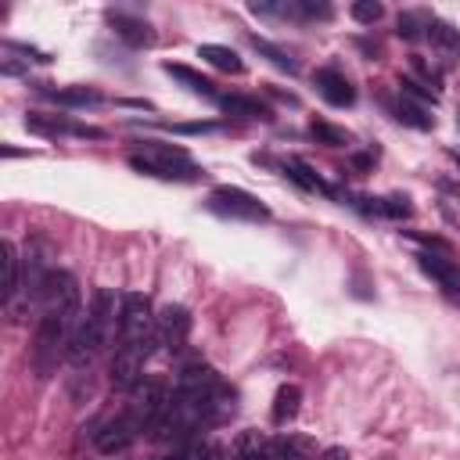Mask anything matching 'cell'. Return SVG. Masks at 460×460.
Segmentation results:
<instances>
[{
    "label": "cell",
    "instance_id": "obj_14",
    "mask_svg": "<svg viewBox=\"0 0 460 460\" xmlns=\"http://www.w3.org/2000/svg\"><path fill=\"white\" fill-rule=\"evenodd\" d=\"M47 101H54V104H61V108H97L104 97L97 93V90H90V86H50V83H40L36 86Z\"/></svg>",
    "mask_w": 460,
    "mask_h": 460
},
{
    "label": "cell",
    "instance_id": "obj_2",
    "mask_svg": "<svg viewBox=\"0 0 460 460\" xmlns=\"http://www.w3.org/2000/svg\"><path fill=\"white\" fill-rule=\"evenodd\" d=\"M129 165L144 176L155 180H172V183H194L201 180V165L190 162V155L176 144H162V140H144L137 151H129Z\"/></svg>",
    "mask_w": 460,
    "mask_h": 460
},
{
    "label": "cell",
    "instance_id": "obj_9",
    "mask_svg": "<svg viewBox=\"0 0 460 460\" xmlns=\"http://www.w3.org/2000/svg\"><path fill=\"white\" fill-rule=\"evenodd\" d=\"M140 435H144V431H140V424L133 420V413H129V410H122L115 420H108V424L97 431V449L111 456V453L129 449V446H133Z\"/></svg>",
    "mask_w": 460,
    "mask_h": 460
},
{
    "label": "cell",
    "instance_id": "obj_33",
    "mask_svg": "<svg viewBox=\"0 0 460 460\" xmlns=\"http://www.w3.org/2000/svg\"><path fill=\"white\" fill-rule=\"evenodd\" d=\"M323 456H327V460H349V453H341V449H327Z\"/></svg>",
    "mask_w": 460,
    "mask_h": 460
},
{
    "label": "cell",
    "instance_id": "obj_22",
    "mask_svg": "<svg viewBox=\"0 0 460 460\" xmlns=\"http://www.w3.org/2000/svg\"><path fill=\"white\" fill-rule=\"evenodd\" d=\"M284 172H288V176H291L298 187H305V190H316V194H334V187H327V183H323V180L313 172V165H309V162H302V158H295V155H291V158H284Z\"/></svg>",
    "mask_w": 460,
    "mask_h": 460
},
{
    "label": "cell",
    "instance_id": "obj_17",
    "mask_svg": "<svg viewBox=\"0 0 460 460\" xmlns=\"http://www.w3.org/2000/svg\"><path fill=\"white\" fill-rule=\"evenodd\" d=\"M298 402H302V388H298V385H280L277 395H273V406H270V420H273L277 428H284L288 420H295Z\"/></svg>",
    "mask_w": 460,
    "mask_h": 460
},
{
    "label": "cell",
    "instance_id": "obj_32",
    "mask_svg": "<svg viewBox=\"0 0 460 460\" xmlns=\"http://www.w3.org/2000/svg\"><path fill=\"white\" fill-rule=\"evenodd\" d=\"M352 165H356V169H370V155H356Z\"/></svg>",
    "mask_w": 460,
    "mask_h": 460
},
{
    "label": "cell",
    "instance_id": "obj_29",
    "mask_svg": "<svg viewBox=\"0 0 460 460\" xmlns=\"http://www.w3.org/2000/svg\"><path fill=\"white\" fill-rule=\"evenodd\" d=\"M295 18H320V22H327L331 18V4H323V0H295Z\"/></svg>",
    "mask_w": 460,
    "mask_h": 460
},
{
    "label": "cell",
    "instance_id": "obj_23",
    "mask_svg": "<svg viewBox=\"0 0 460 460\" xmlns=\"http://www.w3.org/2000/svg\"><path fill=\"white\" fill-rule=\"evenodd\" d=\"M431 18H435V14H428V11H402V14H399V29H395V32H399L406 43H417V40H424V36H428Z\"/></svg>",
    "mask_w": 460,
    "mask_h": 460
},
{
    "label": "cell",
    "instance_id": "obj_28",
    "mask_svg": "<svg viewBox=\"0 0 460 460\" xmlns=\"http://www.w3.org/2000/svg\"><path fill=\"white\" fill-rule=\"evenodd\" d=\"M349 14L359 22V25H374V22H381V14H385V7L377 4V0H356L352 7H349Z\"/></svg>",
    "mask_w": 460,
    "mask_h": 460
},
{
    "label": "cell",
    "instance_id": "obj_13",
    "mask_svg": "<svg viewBox=\"0 0 460 460\" xmlns=\"http://www.w3.org/2000/svg\"><path fill=\"white\" fill-rule=\"evenodd\" d=\"M104 18H108V25L115 29V36H122L129 47H147V43H155V32H151V25H147L144 18L126 14V11H108Z\"/></svg>",
    "mask_w": 460,
    "mask_h": 460
},
{
    "label": "cell",
    "instance_id": "obj_7",
    "mask_svg": "<svg viewBox=\"0 0 460 460\" xmlns=\"http://www.w3.org/2000/svg\"><path fill=\"white\" fill-rule=\"evenodd\" d=\"M25 126L32 133H43V137H90V140H101L104 137V129H97V126L75 122L68 115H43V111H29L25 115Z\"/></svg>",
    "mask_w": 460,
    "mask_h": 460
},
{
    "label": "cell",
    "instance_id": "obj_8",
    "mask_svg": "<svg viewBox=\"0 0 460 460\" xmlns=\"http://www.w3.org/2000/svg\"><path fill=\"white\" fill-rule=\"evenodd\" d=\"M155 334H158V345H165L169 352H180L190 334V313L183 305H165L155 320Z\"/></svg>",
    "mask_w": 460,
    "mask_h": 460
},
{
    "label": "cell",
    "instance_id": "obj_1",
    "mask_svg": "<svg viewBox=\"0 0 460 460\" xmlns=\"http://www.w3.org/2000/svg\"><path fill=\"white\" fill-rule=\"evenodd\" d=\"M119 316H115V298L108 288H97L90 305L83 309L75 331H72V341H68V363L72 367H90V359L101 352V345L108 341V334L115 331Z\"/></svg>",
    "mask_w": 460,
    "mask_h": 460
},
{
    "label": "cell",
    "instance_id": "obj_10",
    "mask_svg": "<svg viewBox=\"0 0 460 460\" xmlns=\"http://www.w3.org/2000/svg\"><path fill=\"white\" fill-rule=\"evenodd\" d=\"M424 40L431 43V50H435V58H438L442 68H453V65L460 61V29H456L453 22H446V18H431Z\"/></svg>",
    "mask_w": 460,
    "mask_h": 460
},
{
    "label": "cell",
    "instance_id": "obj_4",
    "mask_svg": "<svg viewBox=\"0 0 460 460\" xmlns=\"http://www.w3.org/2000/svg\"><path fill=\"white\" fill-rule=\"evenodd\" d=\"M216 216H223V219H244V223H262V219H270V208L255 198V194H248V190H241V187H216L212 194H208V201H205Z\"/></svg>",
    "mask_w": 460,
    "mask_h": 460
},
{
    "label": "cell",
    "instance_id": "obj_34",
    "mask_svg": "<svg viewBox=\"0 0 460 460\" xmlns=\"http://www.w3.org/2000/svg\"><path fill=\"white\" fill-rule=\"evenodd\" d=\"M449 158H453V162H456V165H460V151H449Z\"/></svg>",
    "mask_w": 460,
    "mask_h": 460
},
{
    "label": "cell",
    "instance_id": "obj_15",
    "mask_svg": "<svg viewBox=\"0 0 460 460\" xmlns=\"http://www.w3.org/2000/svg\"><path fill=\"white\" fill-rule=\"evenodd\" d=\"M162 68H165V75H172V79H176L183 90H190V93H198V97H205V101H219V90H216V83H212L208 75L194 72L190 65H176V61H165Z\"/></svg>",
    "mask_w": 460,
    "mask_h": 460
},
{
    "label": "cell",
    "instance_id": "obj_5",
    "mask_svg": "<svg viewBox=\"0 0 460 460\" xmlns=\"http://www.w3.org/2000/svg\"><path fill=\"white\" fill-rule=\"evenodd\" d=\"M133 413V420L140 424V431H155V424L162 420V413L169 410V385L162 377H144L137 388H133V399L126 406Z\"/></svg>",
    "mask_w": 460,
    "mask_h": 460
},
{
    "label": "cell",
    "instance_id": "obj_11",
    "mask_svg": "<svg viewBox=\"0 0 460 460\" xmlns=\"http://www.w3.org/2000/svg\"><path fill=\"white\" fill-rule=\"evenodd\" d=\"M313 83H316V93L327 104H334V108L356 104V86L345 79V72H338V68H316L313 72Z\"/></svg>",
    "mask_w": 460,
    "mask_h": 460
},
{
    "label": "cell",
    "instance_id": "obj_12",
    "mask_svg": "<svg viewBox=\"0 0 460 460\" xmlns=\"http://www.w3.org/2000/svg\"><path fill=\"white\" fill-rule=\"evenodd\" d=\"M417 266L442 284V291L449 295H460V266L446 255V252H417Z\"/></svg>",
    "mask_w": 460,
    "mask_h": 460
},
{
    "label": "cell",
    "instance_id": "obj_6",
    "mask_svg": "<svg viewBox=\"0 0 460 460\" xmlns=\"http://www.w3.org/2000/svg\"><path fill=\"white\" fill-rule=\"evenodd\" d=\"M158 341H122L111 356V385L119 392H133L144 381V359L155 352Z\"/></svg>",
    "mask_w": 460,
    "mask_h": 460
},
{
    "label": "cell",
    "instance_id": "obj_20",
    "mask_svg": "<svg viewBox=\"0 0 460 460\" xmlns=\"http://www.w3.org/2000/svg\"><path fill=\"white\" fill-rule=\"evenodd\" d=\"M388 108H392V115L399 119V122H406V126H413V129H431L435 126V119L428 115V108L424 104H417V101H410V97H395V101H388Z\"/></svg>",
    "mask_w": 460,
    "mask_h": 460
},
{
    "label": "cell",
    "instance_id": "obj_27",
    "mask_svg": "<svg viewBox=\"0 0 460 460\" xmlns=\"http://www.w3.org/2000/svg\"><path fill=\"white\" fill-rule=\"evenodd\" d=\"M248 11L266 18H295V0H252Z\"/></svg>",
    "mask_w": 460,
    "mask_h": 460
},
{
    "label": "cell",
    "instance_id": "obj_26",
    "mask_svg": "<svg viewBox=\"0 0 460 460\" xmlns=\"http://www.w3.org/2000/svg\"><path fill=\"white\" fill-rule=\"evenodd\" d=\"M309 137L316 144H327V147H345L349 144V133L338 129V126H331V122H323V119H313L309 122Z\"/></svg>",
    "mask_w": 460,
    "mask_h": 460
},
{
    "label": "cell",
    "instance_id": "obj_25",
    "mask_svg": "<svg viewBox=\"0 0 460 460\" xmlns=\"http://www.w3.org/2000/svg\"><path fill=\"white\" fill-rule=\"evenodd\" d=\"M399 93L410 97V101H417V104H424V108H435V104H438V90L424 86V83L413 79V75H402V79H399Z\"/></svg>",
    "mask_w": 460,
    "mask_h": 460
},
{
    "label": "cell",
    "instance_id": "obj_21",
    "mask_svg": "<svg viewBox=\"0 0 460 460\" xmlns=\"http://www.w3.org/2000/svg\"><path fill=\"white\" fill-rule=\"evenodd\" d=\"M0 252H4V305L11 309L18 291H22V270H18V252H14L11 241H4Z\"/></svg>",
    "mask_w": 460,
    "mask_h": 460
},
{
    "label": "cell",
    "instance_id": "obj_3",
    "mask_svg": "<svg viewBox=\"0 0 460 460\" xmlns=\"http://www.w3.org/2000/svg\"><path fill=\"white\" fill-rule=\"evenodd\" d=\"M155 309L151 298L140 291H126L119 302V338L122 341H158L155 334Z\"/></svg>",
    "mask_w": 460,
    "mask_h": 460
},
{
    "label": "cell",
    "instance_id": "obj_30",
    "mask_svg": "<svg viewBox=\"0 0 460 460\" xmlns=\"http://www.w3.org/2000/svg\"><path fill=\"white\" fill-rule=\"evenodd\" d=\"M4 50L7 54H25V61H50V54H43V50H36L29 43H14V40H4Z\"/></svg>",
    "mask_w": 460,
    "mask_h": 460
},
{
    "label": "cell",
    "instance_id": "obj_24",
    "mask_svg": "<svg viewBox=\"0 0 460 460\" xmlns=\"http://www.w3.org/2000/svg\"><path fill=\"white\" fill-rule=\"evenodd\" d=\"M248 43H252V47H255V50H259V54H262L270 65H277L280 72H291V75L298 72V61H295V58H288V54H284L277 43H270V40H262V36H255V32H248Z\"/></svg>",
    "mask_w": 460,
    "mask_h": 460
},
{
    "label": "cell",
    "instance_id": "obj_18",
    "mask_svg": "<svg viewBox=\"0 0 460 460\" xmlns=\"http://www.w3.org/2000/svg\"><path fill=\"white\" fill-rule=\"evenodd\" d=\"M198 58L208 61V65L219 68V72H230V75H241V72H244V61H241L230 47H223V43H201V47H198Z\"/></svg>",
    "mask_w": 460,
    "mask_h": 460
},
{
    "label": "cell",
    "instance_id": "obj_19",
    "mask_svg": "<svg viewBox=\"0 0 460 460\" xmlns=\"http://www.w3.org/2000/svg\"><path fill=\"white\" fill-rule=\"evenodd\" d=\"M223 111H230V115H241V119H273V111L262 104V101H255V97H241V93H219V101H216Z\"/></svg>",
    "mask_w": 460,
    "mask_h": 460
},
{
    "label": "cell",
    "instance_id": "obj_16",
    "mask_svg": "<svg viewBox=\"0 0 460 460\" xmlns=\"http://www.w3.org/2000/svg\"><path fill=\"white\" fill-rule=\"evenodd\" d=\"M270 453L273 460H313L316 442L305 435H270Z\"/></svg>",
    "mask_w": 460,
    "mask_h": 460
},
{
    "label": "cell",
    "instance_id": "obj_31",
    "mask_svg": "<svg viewBox=\"0 0 460 460\" xmlns=\"http://www.w3.org/2000/svg\"><path fill=\"white\" fill-rule=\"evenodd\" d=\"M165 129H172V133H212V129H219V122H165Z\"/></svg>",
    "mask_w": 460,
    "mask_h": 460
}]
</instances>
